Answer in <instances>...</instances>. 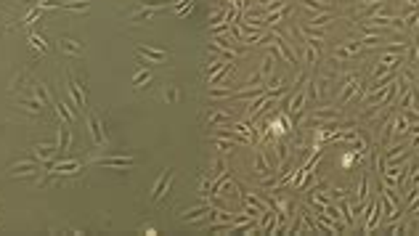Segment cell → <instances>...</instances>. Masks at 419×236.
<instances>
[{"instance_id": "cell-5", "label": "cell", "mask_w": 419, "mask_h": 236, "mask_svg": "<svg viewBox=\"0 0 419 236\" xmlns=\"http://www.w3.org/2000/svg\"><path fill=\"white\" fill-rule=\"evenodd\" d=\"M136 162V157L133 154H120V157H101V159H96V165H101V167H117V170H125V167H130Z\"/></svg>"}, {"instance_id": "cell-22", "label": "cell", "mask_w": 419, "mask_h": 236, "mask_svg": "<svg viewBox=\"0 0 419 236\" xmlns=\"http://www.w3.org/2000/svg\"><path fill=\"white\" fill-rule=\"evenodd\" d=\"M363 48H374V45H379V43H382V37H379V35H369V32H363Z\"/></svg>"}, {"instance_id": "cell-14", "label": "cell", "mask_w": 419, "mask_h": 236, "mask_svg": "<svg viewBox=\"0 0 419 236\" xmlns=\"http://www.w3.org/2000/svg\"><path fill=\"white\" fill-rule=\"evenodd\" d=\"M167 180H170V173L165 170V173H162L159 178H157V183H154V191H151V199H154V202H157L159 196L165 194V186H167Z\"/></svg>"}, {"instance_id": "cell-13", "label": "cell", "mask_w": 419, "mask_h": 236, "mask_svg": "<svg viewBox=\"0 0 419 236\" xmlns=\"http://www.w3.org/2000/svg\"><path fill=\"white\" fill-rule=\"evenodd\" d=\"M35 98H40V101L45 104V106H53L56 101H53V96H51V90H48V85L45 82H37V88H35Z\"/></svg>"}, {"instance_id": "cell-1", "label": "cell", "mask_w": 419, "mask_h": 236, "mask_svg": "<svg viewBox=\"0 0 419 236\" xmlns=\"http://www.w3.org/2000/svg\"><path fill=\"white\" fill-rule=\"evenodd\" d=\"M382 220H385V202H382V196H379V199H374V202L366 207V215H363L361 231H363V234H371L374 228L382 226Z\"/></svg>"}, {"instance_id": "cell-9", "label": "cell", "mask_w": 419, "mask_h": 236, "mask_svg": "<svg viewBox=\"0 0 419 236\" xmlns=\"http://www.w3.org/2000/svg\"><path fill=\"white\" fill-rule=\"evenodd\" d=\"M286 13H289V5H284V8H279V11H271V13H266V16H263V24H266V27L281 24V21L286 19Z\"/></svg>"}, {"instance_id": "cell-15", "label": "cell", "mask_w": 419, "mask_h": 236, "mask_svg": "<svg viewBox=\"0 0 419 236\" xmlns=\"http://www.w3.org/2000/svg\"><path fill=\"white\" fill-rule=\"evenodd\" d=\"M319 59H321L319 43H308V40H305V64H316Z\"/></svg>"}, {"instance_id": "cell-10", "label": "cell", "mask_w": 419, "mask_h": 236, "mask_svg": "<svg viewBox=\"0 0 419 236\" xmlns=\"http://www.w3.org/2000/svg\"><path fill=\"white\" fill-rule=\"evenodd\" d=\"M274 64H276V53L268 51L266 56H263V61H260V77L263 80H268L271 74H274Z\"/></svg>"}, {"instance_id": "cell-21", "label": "cell", "mask_w": 419, "mask_h": 236, "mask_svg": "<svg viewBox=\"0 0 419 236\" xmlns=\"http://www.w3.org/2000/svg\"><path fill=\"white\" fill-rule=\"evenodd\" d=\"M366 196H369V178L361 175V183H358V202L366 204Z\"/></svg>"}, {"instance_id": "cell-20", "label": "cell", "mask_w": 419, "mask_h": 236, "mask_svg": "<svg viewBox=\"0 0 419 236\" xmlns=\"http://www.w3.org/2000/svg\"><path fill=\"white\" fill-rule=\"evenodd\" d=\"M149 77H151V69H149V66H146V69L141 66V69H138V74L133 77V88H141V85H143V82L149 80Z\"/></svg>"}, {"instance_id": "cell-23", "label": "cell", "mask_w": 419, "mask_h": 236, "mask_svg": "<svg viewBox=\"0 0 419 236\" xmlns=\"http://www.w3.org/2000/svg\"><path fill=\"white\" fill-rule=\"evenodd\" d=\"M329 196H332L335 202H337V199H345V196H348V188H345V186H335V188H332V194H329Z\"/></svg>"}, {"instance_id": "cell-8", "label": "cell", "mask_w": 419, "mask_h": 236, "mask_svg": "<svg viewBox=\"0 0 419 236\" xmlns=\"http://www.w3.org/2000/svg\"><path fill=\"white\" fill-rule=\"evenodd\" d=\"M56 43H59V48L64 53H69V56H82V43L72 40V37H59Z\"/></svg>"}, {"instance_id": "cell-11", "label": "cell", "mask_w": 419, "mask_h": 236, "mask_svg": "<svg viewBox=\"0 0 419 236\" xmlns=\"http://www.w3.org/2000/svg\"><path fill=\"white\" fill-rule=\"evenodd\" d=\"M220 122H234V114L218 109V112H212V114L207 117V125H210V127H218Z\"/></svg>"}, {"instance_id": "cell-4", "label": "cell", "mask_w": 419, "mask_h": 236, "mask_svg": "<svg viewBox=\"0 0 419 236\" xmlns=\"http://www.w3.org/2000/svg\"><path fill=\"white\" fill-rule=\"evenodd\" d=\"M271 35H274V43H276V51H279V56L284 59L286 64H297V56H294V51H292V45L284 40L281 35L276 32V29H271Z\"/></svg>"}, {"instance_id": "cell-12", "label": "cell", "mask_w": 419, "mask_h": 236, "mask_svg": "<svg viewBox=\"0 0 419 236\" xmlns=\"http://www.w3.org/2000/svg\"><path fill=\"white\" fill-rule=\"evenodd\" d=\"M69 93H72V101H74V106H85V93L80 90V82H77L72 74H69Z\"/></svg>"}, {"instance_id": "cell-17", "label": "cell", "mask_w": 419, "mask_h": 236, "mask_svg": "<svg viewBox=\"0 0 419 236\" xmlns=\"http://www.w3.org/2000/svg\"><path fill=\"white\" fill-rule=\"evenodd\" d=\"M300 3L305 5V8H310V11H324V13H327V11H332L327 0H300Z\"/></svg>"}, {"instance_id": "cell-6", "label": "cell", "mask_w": 419, "mask_h": 236, "mask_svg": "<svg viewBox=\"0 0 419 236\" xmlns=\"http://www.w3.org/2000/svg\"><path fill=\"white\" fill-rule=\"evenodd\" d=\"M242 199H244V207H247V212H250V215H255V218H258L260 212H263V210H266L268 204H271V202H263L260 196H258V194H252V191H244V194H242Z\"/></svg>"}, {"instance_id": "cell-2", "label": "cell", "mask_w": 419, "mask_h": 236, "mask_svg": "<svg viewBox=\"0 0 419 236\" xmlns=\"http://www.w3.org/2000/svg\"><path fill=\"white\" fill-rule=\"evenodd\" d=\"M274 159H268L266 157V151H263V149H255V167H252V170H255V175H258V178H268V175L271 173H274Z\"/></svg>"}, {"instance_id": "cell-18", "label": "cell", "mask_w": 419, "mask_h": 236, "mask_svg": "<svg viewBox=\"0 0 419 236\" xmlns=\"http://www.w3.org/2000/svg\"><path fill=\"white\" fill-rule=\"evenodd\" d=\"M329 21H335V16H332V11H327V13H321V16H313L308 21L310 27H327Z\"/></svg>"}, {"instance_id": "cell-19", "label": "cell", "mask_w": 419, "mask_h": 236, "mask_svg": "<svg viewBox=\"0 0 419 236\" xmlns=\"http://www.w3.org/2000/svg\"><path fill=\"white\" fill-rule=\"evenodd\" d=\"M343 48H345V51L355 59V56H358V53L363 51V43H358V40H345V43H343Z\"/></svg>"}, {"instance_id": "cell-7", "label": "cell", "mask_w": 419, "mask_h": 236, "mask_svg": "<svg viewBox=\"0 0 419 236\" xmlns=\"http://www.w3.org/2000/svg\"><path fill=\"white\" fill-rule=\"evenodd\" d=\"M88 130H90V138L96 146H106V135L101 130V122L96 119V114H88Z\"/></svg>"}, {"instance_id": "cell-25", "label": "cell", "mask_w": 419, "mask_h": 236, "mask_svg": "<svg viewBox=\"0 0 419 236\" xmlns=\"http://www.w3.org/2000/svg\"><path fill=\"white\" fill-rule=\"evenodd\" d=\"M414 27H417V32H419V16H417V21H414Z\"/></svg>"}, {"instance_id": "cell-24", "label": "cell", "mask_w": 419, "mask_h": 236, "mask_svg": "<svg viewBox=\"0 0 419 236\" xmlns=\"http://www.w3.org/2000/svg\"><path fill=\"white\" fill-rule=\"evenodd\" d=\"M165 101H170V104L178 101V90H175V88H167V90H165Z\"/></svg>"}, {"instance_id": "cell-16", "label": "cell", "mask_w": 419, "mask_h": 236, "mask_svg": "<svg viewBox=\"0 0 419 236\" xmlns=\"http://www.w3.org/2000/svg\"><path fill=\"white\" fill-rule=\"evenodd\" d=\"M29 45H32L35 51H40V53L48 51V43H45V37L37 35V32H29Z\"/></svg>"}, {"instance_id": "cell-3", "label": "cell", "mask_w": 419, "mask_h": 236, "mask_svg": "<svg viewBox=\"0 0 419 236\" xmlns=\"http://www.w3.org/2000/svg\"><path fill=\"white\" fill-rule=\"evenodd\" d=\"M136 51L141 53V56H146V64H159L167 59V51L162 48H154V45H143V43H136Z\"/></svg>"}]
</instances>
